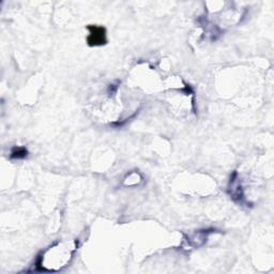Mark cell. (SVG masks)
Returning a JSON list of instances; mask_svg holds the SVG:
<instances>
[{
    "label": "cell",
    "mask_w": 274,
    "mask_h": 274,
    "mask_svg": "<svg viewBox=\"0 0 274 274\" xmlns=\"http://www.w3.org/2000/svg\"><path fill=\"white\" fill-rule=\"evenodd\" d=\"M87 30L89 32L87 36V43L89 46H102L108 43V32H106L105 27L88 25Z\"/></svg>",
    "instance_id": "cell-1"
},
{
    "label": "cell",
    "mask_w": 274,
    "mask_h": 274,
    "mask_svg": "<svg viewBox=\"0 0 274 274\" xmlns=\"http://www.w3.org/2000/svg\"><path fill=\"white\" fill-rule=\"evenodd\" d=\"M228 194L230 195L232 198L234 202H242L243 198H244V194H243V190L238 181V174L237 172H234L232 176L230 177V188H228Z\"/></svg>",
    "instance_id": "cell-2"
},
{
    "label": "cell",
    "mask_w": 274,
    "mask_h": 274,
    "mask_svg": "<svg viewBox=\"0 0 274 274\" xmlns=\"http://www.w3.org/2000/svg\"><path fill=\"white\" fill-rule=\"evenodd\" d=\"M28 156V150L26 147L15 146L12 148L10 158L11 160H24Z\"/></svg>",
    "instance_id": "cell-3"
}]
</instances>
